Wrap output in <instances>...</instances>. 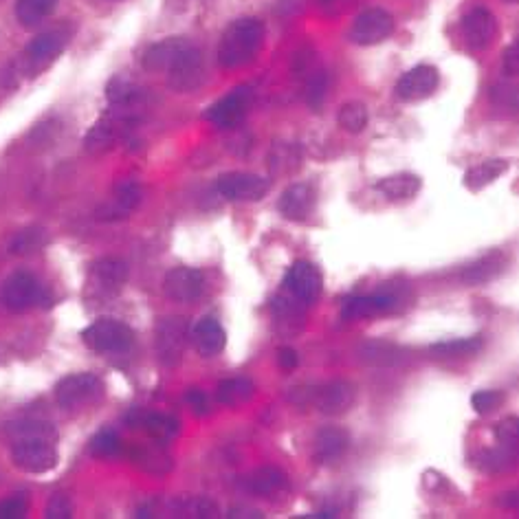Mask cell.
Instances as JSON below:
<instances>
[{"mask_svg":"<svg viewBox=\"0 0 519 519\" xmlns=\"http://www.w3.org/2000/svg\"><path fill=\"white\" fill-rule=\"evenodd\" d=\"M267 29L258 18H240L225 29L218 44V62L225 69H242L258 58Z\"/></svg>","mask_w":519,"mask_h":519,"instance_id":"obj_1","label":"cell"},{"mask_svg":"<svg viewBox=\"0 0 519 519\" xmlns=\"http://www.w3.org/2000/svg\"><path fill=\"white\" fill-rule=\"evenodd\" d=\"M106 385L104 381L91 372L69 374L58 385H55V401L69 412L84 410L104 399Z\"/></svg>","mask_w":519,"mask_h":519,"instance_id":"obj_2","label":"cell"},{"mask_svg":"<svg viewBox=\"0 0 519 519\" xmlns=\"http://www.w3.org/2000/svg\"><path fill=\"white\" fill-rule=\"evenodd\" d=\"M82 339L88 348L99 352V355H124L135 344V333L119 319L102 317L84 330Z\"/></svg>","mask_w":519,"mask_h":519,"instance_id":"obj_3","label":"cell"},{"mask_svg":"<svg viewBox=\"0 0 519 519\" xmlns=\"http://www.w3.org/2000/svg\"><path fill=\"white\" fill-rule=\"evenodd\" d=\"M11 460L14 465L25 471L40 476L58 465V449L55 440L49 438H20L11 443Z\"/></svg>","mask_w":519,"mask_h":519,"instance_id":"obj_4","label":"cell"},{"mask_svg":"<svg viewBox=\"0 0 519 519\" xmlns=\"http://www.w3.org/2000/svg\"><path fill=\"white\" fill-rule=\"evenodd\" d=\"M135 126V113L130 110H117L113 108L108 115H104L97 124L88 130V135L84 139V146L88 152L102 154L108 152L115 143L132 130Z\"/></svg>","mask_w":519,"mask_h":519,"instance_id":"obj_5","label":"cell"},{"mask_svg":"<svg viewBox=\"0 0 519 519\" xmlns=\"http://www.w3.org/2000/svg\"><path fill=\"white\" fill-rule=\"evenodd\" d=\"M69 38L71 33L66 29H49L44 33H38V36L29 42L25 55H22L25 71L29 75H36L42 69H47V66L66 49Z\"/></svg>","mask_w":519,"mask_h":519,"instance_id":"obj_6","label":"cell"},{"mask_svg":"<svg viewBox=\"0 0 519 519\" xmlns=\"http://www.w3.org/2000/svg\"><path fill=\"white\" fill-rule=\"evenodd\" d=\"M0 297H3V304L11 313H25L44 302V289L36 275H31L29 271H16L5 280Z\"/></svg>","mask_w":519,"mask_h":519,"instance_id":"obj_7","label":"cell"},{"mask_svg":"<svg viewBox=\"0 0 519 519\" xmlns=\"http://www.w3.org/2000/svg\"><path fill=\"white\" fill-rule=\"evenodd\" d=\"M284 289L302 306H311L319 300V295H322V273H319L313 262L297 260L284 275Z\"/></svg>","mask_w":519,"mask_h":519,"instance_id":"obj_8","label":"cell"},{"mask_svg":"<svg viewBox=\"0 0 519 519\" xmlns=\"http://www.w3.org/2000/svg\"><path fill=\"white\" fill-rule=\"evenodd\" d=\"M190 326L183 317L163 319L157 328V355L163 366L176 368L185 357Z\"/></svg>","mask_w":519,"mask_h":519,"instance_id":"obj_9","label":"cell"},{"mask_svg":"<svg viewBox=\"0 0 519 519\" xmlns=\"http://www.w3.org/2000/svg\"><path fill=\"white\" fill-rule=\"evenodd\" d=\"M396 22L392 18L390 11L385 9H366L352 22L350 29V40L361 47H374V44H381L383 40H388L394 33Z\"/></svg>","mask_w":519,"mask_h":519,"instance_id":"obj_10","label":"cell"},{"mask_svg":"<svg viewBox=\"0 0 519 519\" xmlns=\"http://www.w3.org/2000/svg\"><path fill=\"white\" fill-rule=\"evenodd\" d=\"M251 102H253L251 88L238 86L223 99H218L216 104L209 106L205 119L209 121V124H214L216 128H236L240 121L247 117Z\"/></svg>","mask_w":519,"mask_h":519,"instance_id":"obj_11","label":"cell"},{"mask_svg":"<svg viewBox=\"0 0 519 519\" xmlns=\"http://www.w3.org/2000/svg\"><path fill=\"white\" fill-rule=\"evenodd\" d=\"M218 192L223 194L227 201H240V203H251L260 201L269 192V181L262 176L249 174V172H229L223 174L216 183Z\"/></svg>","mask_w":519,"mask_h":519,"instance_id":"obj_12","label":"cell"},{"mask_svg":"<svg viewBox=\"0 0 519 519\" xmlns=\"http://www.w3.org/2000/svg\"><path fill=\"white\" fill-rule=\"evenodd\" d=\"M163 291L174 302L192 304L205 291V275L192 267H176L165 275Z\"/></svg>","mask_w":519,"mask_h":519,"instance_id":"obj_13","label":"cell"},{"mask_svg":"<svg viewBox=\"0 0 519 519\" xmlns=\"http://www.w3.org/2000/svg\"><path fill=\"white\" fill-rule=\"evenodd\" d=\"M165 77H168V84L176 93H192L196 88L203 86L205 62H203V53L198 51L196 44L172 66L168 73H165Z\"/></svg>","mask_w":519,"mask_h":519,"instance_id":"obj_14","label":"cell"},{"mask_svg":"<svg viewBox=\"0 0 519 519\" xmlns=\"http://www.w3.org/2000/svg\"><path fill=\"white\" fill-rule=\"evenodd\" d=\"M357 401V388L346 379L330 381L322 388H315L313 403L326 416H341L352 410Z\"/></svg>","mask_w":519,"mask_h":519,"instance_id":"obj_15","label":"cell"},{"mask_svg":"<svg viewBox=\"0 0 519 519\" xmlns=\"http://www.w3.org/2000/svg\"><path fill=\"white\" fill-rule=\"evenodd\" d=\"M192 47L194 42L181 36L154 42L152 47H148V51L143 53V69L152 73H168Z\"/></svg>","mask_w":519,"mask_h":519,"instance_id":"obj_16","label":"cell"},{"mask_svg":"<svg viewBox=\"0 0 519 519\" xmlns=\"http://www.w3.org/2000/svg\"><path fill=\"white\" fill-rule=\"evenodd\" d=\"M440 82V73L436 66L421 64L414 66L412 71H407L399 84H396V95H399L403 102H421L432 95Z\"/></svg>","mask_w":519,"mask_h":519,"instance_id":"obj_17","label":"cell"},{"mask_svg":"<svg viewBox=\"0 0 519 519\" xmlns=\"http://www.w3.org/2000/svg\"><path fill=\"white\" fill-rule=\"evenodd\" d=\"M495 33H498V22L489 9L476 7L462 20V36L471 49L482 51L487 49L489 44L495 40Z\"/></svg>","mask_w":519,"mask_h":519,"instance_id":"obj_18","label":"cell"},{"mask_svg":"<svg viewBox=\"0 0 519 519\" xmlns=\"http://www.w3.org/2000/svg\"><path fill=\"white\" fill-rule=\"evenodd\" d=\"M128 280V264L119 258H102L91 267V284L97 293L117 295Z\"/></svg>","mask_w":519,"mask_h":519,"instance_id":"obj_19","label":"cell"},{"mask_svg":"<svg viewBox=\"0 0 519 519\" xmlns=\"http://www.w3.org/2000/svg\"><path fill=\"white\" fill-rule=\"evenodd\" d=\"M315 205L317 192L308 183H295L286 187L284 194L280 196V212L289 220H297V223H302V220L311 216L315 212Z\"/></svg>","mask_w":519,"mask_h":519,"instance_id":"obj_20","label":"cell"},{"mask_svg":"<svg viewBox=\"0 0 519 519\" xmlns=\"http://www.w3.org/2000/svg\"><path fill=\"white\" fill-rule=\"evenodd\" d=\"M192 339H194L198 355L216 357L225 350L227 333H225V328L220 326L218 319L203 317V319H198L196 326L192 328Z\"/></svg>","mask_w":519,"mask_h":519,"instance_id":"obj_21","label":"cell"},{"mask_svg":"<svg viewBox=\"0 0 519 519\" xmlns=\"http://www.w3.org/2000/svg\"><path fill=\"white\" fill-rule=\"evenodd\" d=\"M506 267H509V256L504 251H491L487 256H482L476 262H471L469 267H465V271L460 273V280L471 286L487 284L500 278Z\"/></svg>","mask_w":519,"mask_h":519,"instance_id":"obj_22","label":"cell"},{"mask_svg":"<svg viewBox=\"0 0 519 519\" xmlns=\"http://www.w3.org/2000/svg\"><path fill=\"white\" fill-rule=\"evenodd\" d=\"M350 447V434L341 427H322L315 436V460L319 465H333Z\"/></svg>","mask_w":519,"mask_h":519,"instance_id":"obj_23","label":"cell"},{"mask_svg":"<svg viewBox=\"0 0 519 519\" xmlns=\"http://www.w3.org/2000/svg\"><path fill=\"white\" fill-rule=\"evenodd\" d=\"M141 198H143V192L137 181H132V179L119 181L115 187L113 201L104 205L102 212H99V218L102 220L126 218L130 212H135V209L141 205Z\"/></svg>","mask_w":519,"mask_h":519,"instance_id":"obj_24","label":"cell"},{"mask_svg":"<svg viewBox=\"0 0 519 519\" xmlns=\"http://www.w3.org/2000/svg\"><path fill=\"white\" fill-rule=\"evenodd\" d=\"M396 306V297L388 293H377V295H355L348 297L341 308V317L344 319H366V317H377L381 313H388Z\"/></svg>","mask_w":519,"mask_h":519,"instance_id":"obj_25","label":"cell"},{"mask_svg":"<svg viewBox=\"0 0 519 519\" xmlns=\"http://www.w3.org/2000/svg\"><path fill=\"white\" fill-rule=\"evenodd\" d=\"M128 423L132 427H143L154 440H159V443H170V440L179 434V427H181L174 416L159 414V412L148 414L139 410L128 414Z\"/></svg>","mask_w":519,"mask_h":519,"instance_id":"obj_26","label":"cell"},{"mask_svg":"<svg viewBox=\"0 0 519 519\" xmlns=\"http://www.w3.org/2000/svg\"><path fill=\"white\" fill-rule=\"evenodd\" d=\"M421 187V176L412 172H399L377 181V190L388 198V201H410V198L421 192Z\"/></svg>","mask_w":519,"mask_h":519,"instance_id":"obj_27","label":"cell"},{"mask_svg":"<svg viewBox=\"0 0 519 519\" xmlns=\"http://www.w3.org/2000/svg\"><path fill=\"white\" fill-rule=\"evenodd\" d=\"M247 489L253 495H260V498H273V495L289 489V478L278 467H262L256 473H251L247 480Z\"/></svg>","mask_w":519,"mask_h":519,"instance_id":"obj_28","label":"cell"},{"mask_svg":"<svg viewBox=\"0 0 519 519\" xmlns=\"http://www.w3.org/2000/svg\"><path fill=\"white\" fill-rule=\"evenodd\" d=\"M106 97L113 108L135 113L137 106L141 104L143 93L137 84H132L130 80H126V77H115V80H110L106 88Z\"/></svg>","mask_w":519,"mask_h":519,"instance_id":"obj_29","label":"cell"},{"mask_svg":"<svg viewBox=\"0 0 519 519\" xmlns=\"http://www.w3.org/2000/svg\"><path fill=\"white\" fill-rule=\"evenodd\" d=\"M509 161L506 159H489V161H482L478 165H473V168L465 174V185L469 190L478 192L482 187L491 185L493 181H498L502 174L509 172Z\"/></svg>","mask_w":519,"mask_h":519,"instance_id":"obj_30","label":"cell"},{"mask_svg":"<svg viewBox=\"0 0 519 519\" xmlns=\"http://www.w3.org/2000/svg\"><path fill=\"white\" fill-rule=\"evenodd\" d=\"M55 5L58 0H16V18L22 27L33 29L53 14Z\"/></svg>","mask_w":519,"mask_h":519,"instance_id":"obj_31","label":"cell"},{"mask_svg":"<svg viewBox=\"0 0 519 519\" xmlns=\"http://www.w3.org/2000/svg\"><path fill=\"white\" fill-rule=\"evenodd\" d=\"M256 394V385L247 377L227 379L218 385V401L227 407H240L253 399Z\"/></svg>","mask_w":519,"mask_h":519,"instance_id":"obj_32","label":"cell"},{"mask_svg":"<svg viewBox=\"0 0 519 519\" xmlns=\"http://www.w3.org/2000/svg\"><path fill=\"white\" fill-rule=\"evenodd\" d=\"M5 436L9 438V443L20 438H49V440H58V432L55 427L49 423L42 421H18V423H9L5 427Z\"/></svg>","mask_w":519,"mask_h":519,"instance_id":"obj_33","label":"cell"},{"mask_svg":"<svg viewBox=\"0 0 519 519\" xmlns=\"http://www.w3.org/2000/svg\"><path fill=\"white\" fill-rule=\"evenodd\" d=\"M337 121H339L341 128L350 132V135H359V132L368 128V121H370L368 108L363 106L361 102H348V104L339 108Z\"/></svg>","mask_w":519,"mask_h":519,"instance_id":"obj_34","label":"cell"},{"mask_svg":"<svg viewBox=\"0 0 519 519\" xmlns=\"http://www.w3.org/2000/svg\"><path fill=\"white\" fill-rule=\"evenodd\" d=\"M480 469L487 473H506L515 467V449H506V447H498V449H487L482 451L480 458Z\"/></svg>","mask_w":519,"mask_h":519,"instance_id":"obj_35","label":"cell"},{"mask_svg":"<svg viewBox=\"0 0 519 519\" xmlns=\"http://www.w3.org/2000/svg\"><path fill=\"white\" fill-rule=\"evenodd\" d=\"M482 348V339L480 337H473V339H454V341H440V344L432 346V352L436 357H469V355H476Z\"/></svg>","mask_w":519,"mask_h":519,"instance_id":"obj_36","label":"cell"},{"mask_svg":"<svg viewBox=\"0 0 519 519\" xmlns=\"http://www.w3.org/2000/svg\"><path fill=\"white\" fill-rule=\"evenodd\" d=\"M44 245H47V234H44V229L31 227L14 236V240H11V245H9V251L16 253V256H27V253L38 251Z\"/></svg>","mask_w":519,"mask_h":519,"instance_id":"obj_37","label":"cell"},{"mask_svg":"<svg viewBox=\"0 0 519 519\" xmlns=\"http://www.w3.org/2000/svg\"><path fill=\"white\" fill-rule=\"evenodd\" d=\"M135 460L139 462L143 469L150 471V473H168L172 469L170 456L165 454V451L159 449V447H141V449H137Z\"/></svg>","mask_w":519,"mask_h":519,"instance_id":"obj_38","label":"cell"},{"mask_svg":"<svg viewBox=\"0 0 519 519\" xmlns=\"http://www.w3.org/2000/svg\"><path fill=\"white\" fill-rule=\"evenodd\" d=\"M91 454L95 458H115L121 454V438L115 432H99L93 440H91Z\"/></svg>","mask_w":519,"mask_h":519,"instance_id":"obj_39","label":"cell"},{"mask_svg":"<svg viewBox=\"0 0 519 519\" xmlns=\"http://www.w3.org/2000/svg\"><path fill=\"white\" fill-rule=\"evenodd\" d=\"M328 95V75L326 73H315L306 84V104L313 110L322 108Z\"/></svg>","mask_w":519,"mask_h":519,"instance_id":"obj_40","label":"cell"},{"mask_svg":"<svg viewBox=\"0 0 519 519\" xmlns=\"http://www.w3.org/2000/svg\"><path fill=\"white\" fill-rule=\"evenodd\" d=\"M502 403H504V392H500V390H482V392L473 394V399H471L473 410H476L478 414H491L498 410Z\"/></svg>","mask_w":519,"mask_h":519,"instance_id":"obj_41","label":"cell"},{"mask_svg":"<svg viewBox=\"0 0 519 519\" xmlns=\"http://www.w3.org/2000/svg\"><path fill=\"white\" fill-rule=\"evenodd\" d=\"M495 438H498V443L506 449H515L517 447V440H519V421L515 416L504 418L502 423H498L495 427Z\"/></svg>","mask_w":519,"mask_h":519,"instance_id":"obj_42","label":"cell"},{"mask_svg":"<svg viewBox=\"0 0 519 519\" xmlns=\"http://www.w3.org/2000/svg\"><path fill=\"white\" fill-rule=\"evenodd\" d=\"M29 511V500L25 495H11V498L0 502V519H20Z\"/></svg>","mask_w":519,"mask_h":519,"instance_id":"obj_43","label":"cell"},{"mask_svg":"<svg viewBox=\"0 0 519 519\" xmlns=\"http://www.w3.org/2000/svg\"><path fill=\"white\" fill-rule=\"evenodd\" d=\"M363 359L366 361H374V363H385V359L383 357H390L392 361H396L399 357V350H396L394 346H390V344H383V341H374V344H368V346H363Z\"/></svg>","mask_w":519,"mask_h":519,"instance_id":"obj_44","label":"cell"},{"mask_svg":"<svg viewBox=\"0 0 519 519\" xmlns=\"http://www.w3.org/2000/svg\"><path fill=\"white\" fill-rule=\"evenodd\" d=\"M47 517L49 519H69L73 517V504L66 495H53L47 504Z\"/></svg>","mask_w":519,"mask_h":519,"instance_id":"obj_45","label":"cell"},{"mask_svg":"<svg viewBox=\"0 0 519 519\" xmlns=\"http://www.w3.org/2000/svg\"><path fill=\"white\" fill-rule=\"evenodd\" d=\"M502 69L509 77H515L519 71V55H517V44H511L509 49L504 51V62H502Z\"/></svg>","mask_w":519,"mask_h":519,"instance_id":"obj_46","label":"cell"},{"mask_svg":"<svg viewBox=\"0 0 519 519\" xmlns=\"http://www.w3.org/2000/svg\"><path fill=\"white\" fill-rule=\"evenodd\" d=\"M278 363H280L282 370L291 372V370L297 368V363H300V357H297V352L293 348L284 346V348L278 350Z\"/></svg>","mask_w":519,"mask_h":519,"instance_id":"obj_47","label":"cell"},{"mask_svg":"<svg viewBox=\"0 0 519 519\" xmlns=\"http://www.w3.org/2000/svg\"><path fill=\"white\" fill-rule=\"evenodd\" d=\"M187 403L192 405V410L198 414V416H203V414H207V396L201 392V390H190L187 392Z\"/></svg>","mask_w":519,"mask_h":519,"instance_id":"obj_48","label":"cell"},{"mask_svg":"<svg viewBox=\"0 0 519 519\" xmlns=\"http://www.w3.org/2000/svg\"><path fill=\"white\" fill-rule=\"evenodd\" d=\"M196 515H198V517H216V515H218L216 504H214L212 500L201 498V500L196 502Z\"/></svg>","mask_w":519,"mask_h":519,"instance_id":"obj_49","label":"cell"},{"mask_svg":"<svg viewBox=\"0 0 519 519\" xmlns=\"http://www.w3.org/2000/svg\"><path fill=\"white\" fill-rule=\"evenodd\" d=\"M227 517H231V519H236V517H262V513L260 511H253V509H247V506H236V509H231L229 511V515Z\"/></svg>","mask_w":519,"mask_h":519,"instance_id":"obj_50","label":"cell"},{"mask_svg":"<svg viewBox=\"0 0 519 519\" xmlns=\"http://www.w3.org/2000/svg\"><path fill=\"white\" fill-rule=\"evenodd\" d=\"M500 504L502 506H509V509H517V504H519V495L517 493H506V495H500Z\"/></svg>","mask_w":519,"mask_h":519,"instance_id":"obj_51","label":"cell"},{"mask_svg":"<svg viewBox=\"0 0 519 519\" xmlns=\"http://www.w3.org/2000/svg\"><path fill=\"white\" fill-rule=\"evenodd\" d=\"M509 3H515V0H509Z\"/></svg>","mask_w":519,"mask_h":519,"instance_id":"obj_52","label":"cell"}]
</instances>
